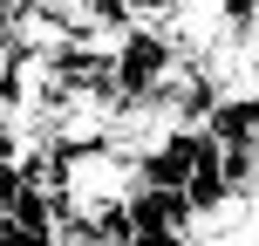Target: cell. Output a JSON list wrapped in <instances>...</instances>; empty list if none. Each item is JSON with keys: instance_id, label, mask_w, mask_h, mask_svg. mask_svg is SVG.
Returning a JSON list of instances; mask_svg holds the SVG:
<instances>
[{"instance_id": "6da1fadb", "label": "cell", "mask_w": 259, "mask_h": 246, "mask_svg": "<svg viewBox=\"0 0 259 246\" xmlns=\"http://www.w3.org/2000/svg\"><path fill=\"white\" fill-rule=\"evenodd\" d=\"M21 192H27V171H21V164H0V212L21 205Z\"/></svg>"}, {"instance_id": "7a4b0ae2", "label": "cell", "mask_w": 259, "mask_h": 246, "mask_svg": "<svg viewBox=\"0 0 259 246\" xmlns=\"http://www.w3.org/2000/svg\"><path fill=\"white\" fill-rule=\"evenodd\" d=\"M0 246H55V239H41V233H27V226L0 219Z\"/></svg>"}, {"instance_id": "3957f363", "label": "cell", "mask_w": 259, "mask_h": 246, "mask_svg": "<svg viewBox=\"0 0 259 246\" xmlns=\"http://www.w3.org/2000/svg\"><path fill=\"white\" fill-rule=\"evenodd\" d=\"M137 246H191V239H178V233H150V239H137Z\"/></svg>"}]
</instances>
